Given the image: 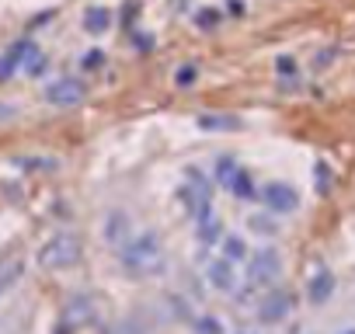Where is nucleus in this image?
Here are the masks:
<instances>
[{"label": "nucleus", "instance_id": "1", "mask_svg": "<svg viewBox=\"0 0 355 334\" xmlns=\"http://www.w3.org/2000/svg\"><path fill=\"white\" fill-rule=\"evenodd\" d=\"M119 261L129 275L136 279H150L164 268V244L157 234H136L129 240H122V251H119Z\"/></svg>", "mask_w": 355, "mask_h": 334}, {"label": "nucleus", "instance_id": "2", "mask_svg": "<svg viewBox=\"0 0 355 334\" xmlns=\"http://www.w3.org/2000/svg\"><path fill=\"white\" fill-rule=\"evenodd\" d=\"M182 206L189 209L192 220H202L206 213H213V182L202 175V171H192L185 175V185H182Z\"/></svg>", "mask_w": 355, "mask_h": 334}, {"label": "nucleus", "instance_id": "3", "mask_svg": "<svg viewBox=\"0 0 355 334\" xmlns=\"http://www.w3.org/2000/svg\"><path fill=\"white\" fill-rule=\"evenodd\" d=\"M39 261L46 268H70L80 261V240L73 234H56L53 240H46V247L39 251Z\"/></svg>", "mask_w": 355, "mask_h": 334}, {"label": "nucleus", "instance_id": "4", "mask_svg": "<svg viewBox=\"0 0 355 334\" xmlns=\"http://www.w3.org/2000/svg\"><path fill=\"white\" fill-rule=\"evenodd\" d=\"M279 275H282V258H279V251L261 247V251H254V254L248 258V279H251V285H268V282H275Z\"/></svg>", "mask_w": 355, "mask_h": 334}, {"label": "nucleus", "instance_id": "5", "mask_svg": "<svg viewBox=\"0 0 355 334\" xmlns=\"http://www.w3.org/2000/svg\"><path fill=\"white\" fill-rule=\"evenodd\" d=\"M87 98V87L77 80V77H63V80H53L46 84V101L56 105V108H70V105H80Z\"/></svg>", "mask_w": 355, "mask_h": 334}, {"label": "nucleus", "instance_id": "6", "mask_svg": "<svg viewBox=\"0 0 355 334\" xmlns=\"http://www.w3.org/2000/svg\"><path fill=\"white\" fill-rule=\"evenodd\" d=\"M289 313H293V296H289L286 289H272V292L261 299V306H258V317H261L265 324H282Z\"/></svg>", "mask_w": 355, "mask_h": 334}, {"label": "nucleus", "instance_id": "7", "mask_svg": "<svg viewBox=\"0 0 355 334\" xmlns=\"http://www.w3.org/2000/svg\"><path fill=\"white\" fill-rule=\"evenodd\" d=\"M261 199H265L268 213H293V209L300 206L296 188H293V185H286V182H272V185L261 192Z\"/></svg>", "mask_w": 355, "mask_h": 334}, {"label": "nucleus", "instance_id": "8", "mask_svg": "<svg viewBox=\"0 0 355 334\" xmlns=\"http://www.w3.org/2000/svg\"><path fill=\"white\" fill-rule=\"evenodd\" d=\"M206 275H209V285L220 289V292H234L237 289V275H234V261L230 258H216L206 268Z\"/></svg>", "mask_w": 355, "mask_h": 334}, {"label": "nucleus", "instance_id": "9", "mask_svg": "<svg viewBox=\"0 0 355 334\" xmlns=\"http://www.w3.org/2000/svg\"><path fill=\"white\" fill-rule=\"evenodd\" d=\"M35 53H39V49H35V46L28 42V39L15 42V46H11V53H8L4 60H0V80H4V77H11V73H15L18 67H25V63H28V60H32Z\"/></svg>", "mask_w": 355, "mask_h": 334}, {"label": "nucleus", "instance_id": "10", "mask_svg": "<svg viewBox=\"0 0 355 334\" xmlns=\"http://www.w3.org/2000/svg\"><path fill=\"white\" fill-rule=\"evenodd\" d=\"M196 234H199V240L202 244H216V240H223L227 234H223V223H220V216L216 213H206L202 220H196Z\"/></svg>", "mask_w": 355, "mask_h": 334}, {"label": "nucleus", "instance_id": "11", "mask_svg": "<svg viewBox=\"0 0 355 334\" xmlns=\"http://www.w3.org/2000/svg\"><path fill=\"white\" fill-rule=\"evenodd\" d=\"M331 292H334V275L331 272H317L313 279H310V285H306V296H310V303H327L331 299Z\"/></svg>", "mask_w": 355, "mask_h": 334}, {"label": "nucleus", "instance_id": "12", "mask_svg": "<svg viewBox=\"0 0 355 334\" xmlns=\"http://www.w3.org/2000/svg\"><path fill=\"white\" fill-rule=\"evenodd\" d=\"M244 171V167H237V160L234 157H220L216 160V167H213V178H216V185H223V188H230L234 185V178Z\"/></svg>", "mask_w": 355, "mask_h": 334}, {"label": "nucleus", "instance_id": "13", "mask_svg": "<svg viewBox=\"0 0 355 334\" xmlns=\"http://www.w3.org/2000/svg\"><path fill=\"white\" fill-rule=\"evenodd\" d=\"M108 25H112V11H108V8H87V15H84V28H87L91 35L108 32Z\"/></svg>", "mask_w": 355, "mask_h": 334}, {"label": "nucleus", "instance_id": "14", "mask_svg": "<svg viewBox=\"0 0 355 334\" xmlns=\"http://www.w3.org/2000/svg\"><path fill=\"white\" fill-rule=\"evenodd\" d=\"M230 192H234V199H237V202H254V199H258V188H254L251 175H244V171H241V175L234 178Z\"/></svg>", "mask_w": 355, "mask_h": 334}, {"label": "nucleus", "instance_id": "15", "mask_svg": "<svg viewBox=\"0 0 355 334\" xmlns=\"http://www.w3.org/2000/svg\"><path fill=\"white\" fill-rule=\"evenodd\" d=\"M125 234H129V216H125V213H112V216H108V227H105V237H108L112 244H122Z\"/></svg>", "mask_w": 355, "mask_h": 334}, {"label": "nucleus", "instance_id": "16", "mask_svg": "<svg viewBox=\"0 0 355 334\" xmlns=\"http://www.w3.org/2000/svg\"><path fill=\"white\" fill-rule=\"evenodd\" d=\"M223 258H230L234 265L248 258V244L241 237H223Z\"/></svg>", "mask_w": 355, "mask_h": 334}, {"label": "nucleus", "instance_id": "17", "mask_svg": "<svg viewBox=\"0 0 355 334\" xmlns=\"http://www.w3.org/2000/svg\"><path fill=\"white\" fill-rule=\"evenodd\" d=\"M199 125L209 129V132H220V129H237L241 122H237V118H227V115H202Z\"/></svg>", "mask_w": 355, "mask_h": 334}, {"label": "nucleus", "instance_id": "18", "mask_svg": "<svg viewBox=\"0 0 355 334\" xmlns=\"http://www.w3.org/2000/svg\"><path fill=\"white\" fill-rule=\"evenodd\" d=\"M248 223H251V230H254V234H261V237H268V234H275V230H279V223L272 220V213H258V216H251Z\"/></svg>", "mask_w": 355, "mask_h": 334}, {"label": "nucleus", "instance_id": "19", "mask_svg": "<svg viewBox=\"0 0 355 334\" xmlns=\"http://www.w3.org/2000/svg\"><path fill=\"white\" fill-rule=\"evenodd\" d=\"M91 303L87 299H70V306H67V317L70 320H77V324H84V320H91Z\"/></svg>", "mask_w": 355, "mask_h": 334}, {"label": "nucleus", "instance_id": "20", "mask_svg": "<svg viewBox=\"0 0 355 334\" xmlns=\"http://www.w3.org/2000/svg\"><path fill=\"white\" fill-rule=\"evenodd\" d=\"M196 25H199L202 32H213V28L220 25V11H216V8H202V11L196 15Z\"/></svg>", "mask_w": 355, "mask_h": 334}, {"label": "nucleus", "instance_id": "21", "mask_svg": "<svg viewBox=\"0 0 355 334\" xmlns=\"http://www.w3.org/2000/svg\"><path fill=\"white\" fill-rule=\"evenodd\" d=\"M196 77H199V67H196V63H189V67H178L174 84H178V87H192V84H196Z\"/></svg>", "mask_w": 355, "mask_h": 334}, {"label": "nucleus", "instance_id": "22", "mask_svg": "<svg viewBox=\"0 0 355 334\" xmlns=\"http://www.w3.org/2000/svg\"><path fill=\"white\" fill-rule=\"evenodd\" d=\"M196 334H223L220 317H199V320H196Z\"/></svg>", "mask_w": 355, "mask_h": 334}, {"label": "nucleus", "instance_id": "23", "mask_svg": "<svg viewBox=\"0 0 355 334\" xmlns=\"http://www.w3.org/2000/svg\"><path fill=\"white\" fill-rule=\"evenodd\" d=\"M101 63H105V53H101V49H91V53L84 56V70H98Z\"/></svg>", "mask_w": 355, "mask_h": 334}, {"label": "nucleus", "instance_id": "24", "mask_svg": "<svg viewBox=\"0 0 355 334\" xmlns=\"http://www.w3.org/2000/svg\"><path fill=\"white\" fill-rule=\"evenodd\" d=\"M327 185H331V171H327V164H324V160H320V164H317V188H320V192H324V188H327Z\"/></svg>", "mask_w": 355, "mask_h": 334}, {"label": "nucleus", "instance_id": "25", "mask_svg": "<svg viewBox=\"0 0 355 334\" xmlns=\"http://www.w3.org/2000/svg\"><path fill=\"white\" fill-rule=\"evenodd\" d=\"M275 70H279V73H293V70H296V60H293V56H279Z\"/></svg>", "mask_w": 355, "mask_h": 334}, {"label": "nucleus", "instance_id": "26", "mask_svg": "<svg viewBox=\"0 0 355 334\" xmlns=\"http://www.w3.org/2000/svg\"><path fill=\"white\" fill-rule=\"evenodd\" d=\"M11 115H15V108H11V105H4V101H0V122H8Z\"/></svg>", "mask_w": 355, "mask_h": 334}, {"label": "nucleus", "instance_id": "27", "mask_svg": "<svg viewBox=\"0 0 355 334\" xmlns=\"http://www.w3.org/2000/svg\"><path fill=\"white\" fill-rule=\"evenodd\" d=\"M338 334H355V327H345V331H338Z\"/></svg>", "mask_w": 355, "mask_h": 334}, {"label": "nucleus", "instance_id": "28", "mask_svg": "<svg viewBox=\"0 0 355 334\" xmlns=\"http://www.w3.org/2000/svg\"><path fill=\"white\" fill-rule=\"evenodd\" d=\"M237 334H254V331H237Z\"/></svg>", "mask_w": 355, "mask_h": 334}]
</instances>
